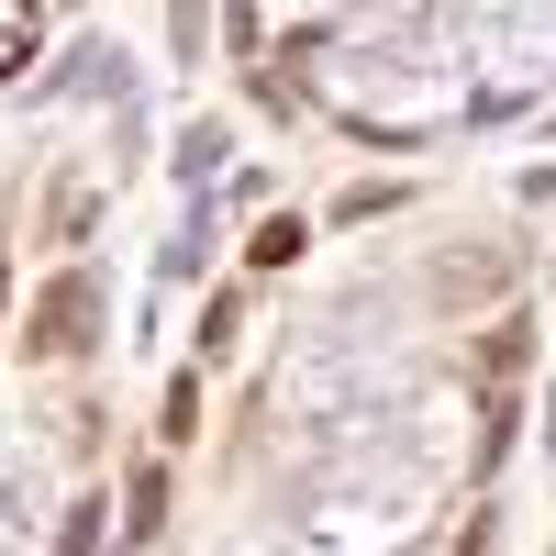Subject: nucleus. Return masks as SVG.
<instances>
[{"mask_svg": "<svg viewBox=\"0 0 556 556\" xmlns=\"http://www.w3.org/2000/svg\"><path fill=\"white\" fill-rule=\"evenodd\" d=\"M78 323H89V278H56V290L34 301V323H23V345L34 356H78Z\"/></svg>", "mask_w": 556, "mask_h": 556, "instance_id": "f257e3e1", "label": "nucleus"}, {"mask_svg": "<svg viewBox=\"0 0 556 556\" xmlns=\"http://www.w3.org/2000/svg\"><path fill=\"white\" fill-rule=\"evenodd\" d=\"M245 256H256V267H290V256H301V223H290V212L256 223V245H245Z\"/></svg>", "mask_w": 556, "mask_h": 556, "instance_id": "f03ea898", "label": "nucleus"}, {"mask_svg": "<svg viewBox=\"0 0 556 556\" xmlns=\"http://www.w3.org/2000/svg\"><path fill=\"white\" fill-rule=\"evenodd\" d=\"M89 545H101V501H78V513H67V534H56V556H89Z\"/></svg>", "mask_w": 556, "mask_h": 556, "instance_id": "7ed1b4c3", "label": "nucleus"}]
</instances>
